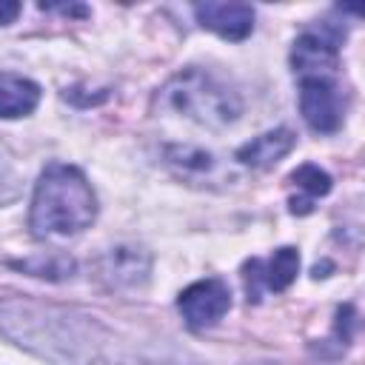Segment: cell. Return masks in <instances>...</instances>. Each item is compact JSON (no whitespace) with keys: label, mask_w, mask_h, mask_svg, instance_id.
I'll return each instance as SVG.
<instances>
[{"label":"cell","mask_w":365,"mask_h":365,"mask_svg":"<svg viewBox=\"0 0 365 365\" xmlns=\"http://www.w3.org/2000/svg\"><path fill=\"white\" fill-rule=\"evenodd\" d=\"M165 160L171 165H177L182 174H208L217 163L208 151L197 148V145H168L165 148Z\"/></svg>","instance_id":"cell-13"},{"label":"cell","mask_w":365,"mask_h":365,"mask_svg":"<svg viewBox=\"0 0 365 365\" xmlns=\"http://www.w3.org/2000/svg\"><path fill=\"white\" fill-rule=\"evenodd\" d=\"M157 106L163 111H171L182 120H191L208 128H222L234 123L242 111L240 94L202 68H185L174 74L160 88Z\"/></svg>","instance_id":"cell-2"},{"label":"cell","mask_w":365,"mask_h":365,"mask_svg":"<svg viewBox=\"0 0 365 365\" xmlns=\"http://www.w3.org/2000/svg\"><path fill=\"white\" fill-rule=\"evenodd\" d=\"M97 217V197L86 174L66 163H51L31 197L29 225L37 240H66L83 234Z\"/></svg>","instance_id":"cell-1"},{"label":"cell","mask_w":365,"mask_h":365,"mask_svg":"<svg viewBox=\"0 0 365 365\" xmlns=\"http://www.w3.org/2000/svg\"><path fill=\"white\" fill-rule=\"evenodd\" d=\"M291 185H297L299 191H305V197H302L299 202H294L291 211H294V214H308V211H311V200L325 197V194L331 191V177H328L319 165L305 163V165H299V168L291 174Z\"/></svg>","instance_id":"cell-11"},{"label":"cell","mask_w":365,"mask_h":365,"mask_svg":"<svg viewBox=\"0 0 365 365\" xmlns=\"http://www.w3.org/2000/svg\"><path fill=\"white\" fill-rule=\"evenodd\" d=\"M194 14L202 29L225 37V40H245L254 31V9L248 3H197Z\"/></svg>","instance_id":"cell-7"},{"label":"cell","mask_w":365,"mask_h":365,"mask_svg":"<svg viewBox=\"0 0 365 365\" xmlns=\"http://www.w3.org/2000/svg\"><path fill=\"white\" fill-rule=\"evenodd\" d=\"M151 257L137 245H117L100 259V277L111 288H137L148 279Z\"/></svg>","instance_id":"cell-8"},{"label":"cell","mask_w":365,"mask_h":365,"mask_svg":"<svg viewBox=\"0 0 365 365\" xmlns=\"http://www.w3.org/2000/svg\"><path fill=\"white\" fill-rule=\"evenodd\" d=\"M177 308L182 314V319L188 322V328H211L214 322H220L228 308H231V291L222 279L208 277L200 282H191L180 297H177Z\"/></svg>","instance_id":"cell-5"},{"label":"cell","mask_w":365,"mask_h":365,"mask_svg":"<svg viewBox=\"0 0 365 365\" xmlns=\"http://www.w3.org/2000/svg\"><path fill=\"white\" fill-rule=\"evenodd\" d=\"M20 14V3L14 0H0V26H9Z\"/></svg>","instance_id":"cell-15"},{"label":"cell","mask_w":365,"mask_h":365,"mask_svg":"<svg viewBox=\"0 0 365 365\" xmlns=\"http://www.w3.org/2000/svg\"><path fill=\"white\" fill-rule=\"evenodd\" d=\"M294 143H297V137L291 128H274V131L254 137L242 148H237V160L248 168H271L294 148Z\"/></svg>","instance_id":"cell-9"},{"label":"cell","mask_w":365,"mask_h":365,"mask_svg":"<svg viewBox=\"0 0 365 365\" xmlns=\"http://www.w3.org/2000/svg\"><path fill=\"white\" fill-rule=\"evenodd\" d=\"M20 268H29L34 277H48V279H60V277H71L74 271V262L60 257V254H51L48 259L46 257H34L29 262H20Z\"/></svg>","instance_id":"cell-14"},{"label":"cell","mask_w":365,"mask_h":365,"mask_svg":"<svg viewBox=\"0 0 365 365\" xmlns=\"http://www.w3.org/2000/svg\"><path fill=\"white\" fill-rule=\"evenodd\" d=\"M23 165L14 151L0 140V205H11L23 194Z\"/></svg>","instance_id":"cell-12"},{"label":"cell","mask_w":365,"mask_h":365,"mask_svg":"<svg viewBox=\"0 0 365 365\" xmlns=\"http://www.w3.org/2000/svg\"><path fill=\"white\" fill-rule=\"evenodd\" d=\"M37 103H40V86L34 80L14 71H0V117L3 120L31 114Z\"/></svg>","instance_id":"cell-10"},{"label":"cell","mask_w":365,"mask_h":365,"mask_svg":"<svg viewBox=\"0 0 365 365\" xmlns=\"http://www.w3.org/2000/svg\"><path fill=\"white\" fill-rule=\"evenodd\" d=\"M299 114L308 128L331 134L342 123V94L334 77H302L299 80Z\"/></svg>","instance_id":"cell-3"},{"label":"cell","mask_w":365,"mask_h":365,"mask_svg":"<svg viewBox=\"0 0 365 365\" xmlns=\"http://www.w3.org/2000/svg\"><path fill=\"white\" fill-rule=\"evenodd\" d=\"M339 34L322 31H302L291 48L294 74L302 77H334L339 68Z\"/></svg>","instance_id":"cell-6"},{"label":"cell","mask_w":365,"mask_h":365,"mask_svg":"<svg viewBox=\"0 0 365 365\" xmlns=\"http://www.w3.org/2000/svg\"><path fill=\"white\" fill-rule=\"evenodd\" d=\"M299 274V254L297 248L285 245V248H277L271 257L259 259H248L245 268H242V285H245V294H248V302L251 299H259L262 294L274 291H285Z\"/></svg>","instance_id":"cell-4"}]
</instances>
